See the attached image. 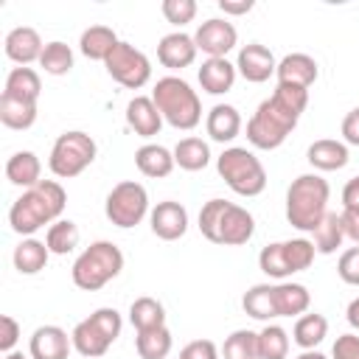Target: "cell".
Wrapping results in <instances>:
<instances>
[{
	"label": "cell",
	"instance_id": "1",
	"mask_svg": "<svg viewBox=\"0 0 359 359\" xmlns=\"http://www.w3.org/2000/svg\"><path fill=\"white\" fill-rule=\"evenodd\" d=\"M306 104H309L306 87L278 84L275 93L266 101H261L252 118L247 121V140L264 151L278 149L289 137V132L297 126Z\"/></svg>",
	"mask_w": 359,
	"mask_h": 359
},
{
	"label": "cell",
	"instance_id": "2",
	"mask_svg": "<svg viewBox=\"0 0 359 359\" xmlns=\"http://www.w3.org/2000/svg\"><path fill=\"white\" fill-rule=\"evenodd\" d=\"M67 205V194L56 180H42L34 188L22 191V196L8 210V224L20 236H34L39 227L59 222Z\"/></svg>",
	"mask_w": 359,
	"mask_h": 359
},
{
	"label": "cell",
	"instance_id": "3",
	"mask_svg": "<svg viewBox=\"0 0 359 359\" xmlns=\"http://www.w3.org/2000/svg\"><path fill=\"white\" fill-rule=\"evenodd\" d=\"M331 188L320 174H300L286 188V219L300 233H314L328 213Z\"/></svg>",
	"mask_w": 359,
	"mask_h": 359
},
{
	"label": "cell",
	"instance_id": "4",
	"mask_svg": "<svg viewBox=\"0 0 359 359\" xmlns=\"http://www.w3.org/2000/svg\"><path fill=\"white\" fill-rule=\"evenodd\" d=\"M151 101L160 109L163 121H168L174 129H185L188 132V129H194L202 121L199 95L180 76H163V79H157V84L151 90Z\"/></svg>",
	"mask_w": 359,
	"mask_h": 359
},
{
	"label": "cell",
	"instance_id": "5",
	"mask_svg": "<svg viewBox=\"0 0 359 359\" xmlns=\"http://www.w3.org/2000/svg\"><path fill=\"white\" fill-rule=\"evenodd\" d=\"M123 269V252L118 244L112 241H93L73 264L70 275L73 283L84 292H95L101 286H107L112 278H118Z\"/></svg>",
	"mask_w": 359,
	"mask_h": 359
},
{
	"label": "cell",
	"instance_id": "6",
	"mask_svg": "<svg viewBox=\"0 0 359 359\" xmlns=\"http://www.w3.org/2000/svg\"><path fill=\"white\" fill-rule=\"evenodd\" d=\"M216 171L227 182V188L238 196H258L266 188V171L261 160L241 146L224 149L216 157Z\"/></svg>",
	"mask_w": 359,
	"mask_h": 359
},
{
	"label": "cell",
	"instance_id": "7",
	"mask_svg": "<svg viewBox=\"0 0 359 359\" xmlns=\"http://www.w3.org/2000/svg\"><path fill=\"white\" fill-rule=\"evenodd\" d=\"M121 328H123L121 314H118L115 309L104 306V309H95L87 320H81V323L73 328L70 339H73V348H76L81 356L98 359V356H104V353L109 351V345L121 337Z\"/></svg>",
	"mask_w": 359,
	"mask_h": 359
},
{
	"label": "cell",
	"instance_id": "8",
	"mask_svg": "<svg viewBox=\"0 0 359 359\" xmlns=\"http://www.w3.org/2000/svg\"><path fill=\"white\" fill-rule=\"evenodd\" d=\"M95 151H98L95 140L87 132L73 129V132H65V135L56 137V143L50 149V157H48V165L59 180H73L87 165H93Z\"/></svg>",
	"mask_w": 359,
	"mask_h": 359
},
{
	"label": "cell",
	"instance_id": "9",
	"mask_svg": "<svg viewBox=\"0 0 359 359\" xmlns=\"http://www.w3.org/2000/svg\"><path fill=\"white\" fill-rule=\"evenodd\" d=\"M104 213L115 227H135L143 222V216L149 213V194L140 182L135 180H123L118 182L104 202Z\"/></svg>",
	"mask_w": 359,
	"mask_h": 359
},
{
	"label": "cell",
	"instance_id": "10",
	"mask_svg": "<svg viewBox=\"0 0 359 359\" xmlns=\"http://www.w3.org/2000/svg\"><path fill=\"white\" fill-rule=\"evenodd\" d=\"M104 67H107V73L121 87H129V90H140L151 79V62H149V56L143 50H137L135 45H129V42H118L115 50L107 56Z\"/></svg>",
	"mask_w": 359,
	"mask_h": 359
},
{
	"label": "cell",
	"instance_id": "11",
	"mask_svg": "<svg viewBox=\"0 0 359 359\" xmlns=\"http://www.w3.org/2000/svg\"><path fill=\"white\" fill-rule=\"evenodd\" d=\"M194 42H196V50L208 53V59H227V53L238 42V34H236L233 22H227L222 17H210L196 28Z\"/></svg>",
	"mask_w": 359,
	"mask_h": 359
},
{
	"label": "cell",
	"instance_id": "12",
	"mask_svg": "<svg viewBox=\"0 0 359 359\" xmlns=\"http://www.w3.org/2000/svg\"><path fill=\"white\" fill-rule=\"evenodd\" d=\"M149 224H151V233L163 241H177L185 236L188 230V210L174 202V199H165V202H157L154 210L149 213Z\"/></svg>",
	"mask_w": 359,
	"mask_h": 359
},
{
	"label": "cell",
	"instance_id": "13",
	"mask_svg": "<svg viewBox=\"0 0 359 359\" xmlns=\"http://www.w3.org/2000/svg\"><path fill=\"white\" fill-rule=\"evenodd\" d=\"M255 233V219L247 208L227 202L224 213H222V224H219V236L216 244H227V247H241L252 238Z\"/></svg>",
	"mask_w": 359,
	"mask_h": 359
},
{
	"label": "cell",
	"instance_id": "14",
	"mask_svg": "<svg viewBox=\"0 0 359 359\" xmlns=\"http://www.w3.org/2000/svg\"><path fill=\"white\" fill-rule=\"evenodd\" d=\"M236 70H238L247 81L261 84V81H266V79L278 70V62H275V56H272V50H269L266 45L250 42V45H244V48L238 50Z\"/></svg>",
	"mask_w": 359,
	"mask_h": 359
},
{
	"label": "cell",
	"instance_id": "15",
	"mask_svg": "<svg viewBox=\"0 0 359 359\" xmlns=\"http://www.w3.org/2000/svg\"><path fill=\"white\" fill-rule=\"evenodd\" d=\"M70 348H73V339L59 325H39L28 342L31 359H67Z\"/></svg>",
	"mask_w": 359,
	"mask_h": 359
},
{
	"label": "cell",
	"instance_id": "16",
	"mask_svg": "<svg viewBox=\"0 0 359 359\" xmlns=\"http://www.w3.org/2000/svg\"><path fill=\"white\" fill-rule=\"evenodd\" d=\"M157 59L168 70H182L196 59V42L185 31H171L157 42Z\"/></svg>",
	"mask_w": 359,
	"mask_h": 359
},
{
	"label": "cell",
	"instance_id": "17",
	"mask_svg": "<svg viewBox=\"0 0 359 359\" xmlns=\"http://www.w3.org/2000/svg\"><path fill=\"white\" fill-rule=\"evenodd\" d=\"M6 56L11 59V62H17L20 67H28L31 62H39V56H42V50H45V45H42V36L34 31V28H28V25H17V28H11L8 34H6Z\"/></svg>",
	"mask_w": 359,
	"mask_h": 359
},
{
	"label": "cell",
	"instance_id": "18",
	"mask_svg": "<svg viewBox=\"0 0 359 359\" xmlns=\"http://www.w3.org/2000/svg\"><path fill=\"white\" fill-rule=\"evenodd\" d=\"M317 62L309 56V53H286L280 62H278V84H294V87H311L317 81Z\"/></svg>",
	"mask_w": 359,
	"mask_h": 359
},
{
	"label": "cell",
	"instance_id": "19",
	"mask_svg": "<svg viewBox=\"0 0 359 359\" xmlns=\"http://www.w3.org/2000/svg\"><path fill=\"white\" fill-rule=\"evenodd\" d=\"M126 123L135 135L140 137H154L160 135V126H163V115L160 109L154 107L151 98L146 95H135L129 104H126Z\"/></svg>",
	"mask_w": 359,
	"mask_h": 359
},
{
	"label": "cell",
	"instance_id": "20",
	"mask_svg": "<svg viewBox=\"0 0 359 359\" xmlns=\"http://www.w3.org/2000/svg\"><path fill=\"white\" fill-rule=\"evenodd\" d=\"M205 129H208L210 140H216V143H230V140H236L238 132H241V115H238V109H236L233 104H216V107L208 112V118H205Z\"/></svg>",
	"mask_w": 359,
	"mask_h": 359
},
{
	"label": "cell",
	"instance_id": "21",
	"mask_svg": "<svg viewBox=\"0 0 359 359\" xmlns=\"http://www.w3.org/2000/svg\"><path fill=\"white\" fill-rule=\"evenodd\" d=\"M236 73H238L236 65L227 62V59H205L196 76H199V84H202L205 93H210V95H222V93L233 90V84H236Z\"/></svg>",
	"mask_w": 359,
	"mask_h": 359
},
{
	"label": "cell",
	"instance_id": "22",
	"mask_svg": "<svg viewBox=\"0 0 359 359\" xmlns=\"http://www.w3.org/2000/svg\"><path fill=\"white\" fill-rule=\"evenodd\" d=\"M135 165L143 177H151V180H160V177H168L171 168L177 165L174 163V151H168L165 146L160 143H146L135 151Z\"/></svg>",
	"mask_w": 359,
	"mask_h": 359
},
{
	"label": "cell",
	"instance_id": "23",
	"mask_svg": "<svg viewBox=\"0 0 359 359\" xmlns=\"http://www.w3.org/2000/svg\"><path fill=\"white\" fill-rule=\"evenodd\" d=\"M306 160H309L317 171H337V168H345V165H348V146L339 143V140L323 137V140H314V143L309 146Z\"/></svg>",
	"mask_w": 359,
	"mask_h": 359
},
{
	"label": "cell",
	"instance_id": "24",
	"mask_svg": "<svg viewBox=\"0 0 359 359\" xmlns=\"http://www.w3.org/2000/svg\"><path fill=\"white\" fill-rule=\"evenodd\" d=\"M118 34L109 28V25H90L81 31V39H79V50L87 56V59H95V62H107V56L115 50L118 45Z\"/></svg>",
	"mask_w": 359,
	"mask_h": 359
},
{
	"label": "cell",
	"instance_id": "25",
	"mask_svg": "<svg viewBox=\"0 0 359 359\" xmlns=\"http://www.w3.org/2000/svg\"><path fill=\"white\" fill-rule=\"evenodd\" d=\"M39 174H42V163L34 151H14L6 163V177L17 188H25V191L34 188L36 182H42Z\"/></svg>",
	"mask_w": 359,
	"mask_h": 359
},
{
	"label": "cell",
	"instance_id": "26",
	"mask_svg": "<svg viewBox=\"0 0 359 359\" xmlns=\"http://www.w3.org/2000/svg\"><path fill=\"white\" fill-rule=\"evenodd\" d=\"M275 294V311L278 317H294V314H306L309 306H311V294L303 283H292V280H283L272 289Z\"/></svg>",
	"mask_w": 359,
	"mask_h": 359
},
{
	"label": "cell",
	"instance_id": "27",
	"mask_svg": "<svg viewBox=\"0 0 359 359\" xmlns=\"http://www.w3.org/2000/svg\"><path fill=\"white\" fill-rule=\"evenodd\" d=\"M48 258H50V250L39 238H22L14 247V269L20 275H36V272H42L45 264H48Z\"/></svg>",
	"mask_w": 359,
	"mask_h": 359
},
{
	"label": "cell",
	"instance_id": "28",
	"mask_svg": "<svg viewBox=\"0 0 359 359\" xmlns=\"http://www.w3.org/2000/svg\"><path fill=\"white\" fill-rule=\"evenodd\" d=\"M272 289H275V286H269V283H255V286H250V289L244 292V297H241V309H244L252 320H261V323L275 320L278 311H275V294H272Z\"/></svg>",
	"mask_w": 359,
	"mask_h": 359
},
{
	"label": "cell",
	"instance_id": "29",
	"mask_svg": "<svg viewBox=\"0 0 359 359\" xmlns=\"http://www.w3.org/2000/svg\"><path fill=\"white\" fill-rule=\"evenodd\" d=\"M39 93H42V81H39V73L36 70H31V67H14L6 76L3 95L20 98V101H36Z\"/></svg>",
	"mask_w": 359,
	"mask_h": 359
},
{
	"label": "cell",
	"instance_id": "30",
	"mask_svg": "<svg viewBox=\"0 0 359 359\" xmlns=\"http://www.w3.org/2000/svg\"><path fill=\"white\" fill-rule=\"evenodd\" d=\"M328 334V320L317 311L311 314H300L294 328H292V337H294V345H300L303 351H314Z\"/></svg>",
	"mask_w": 359,
	"mask_h": 359
},
{
	"label": "cell",
	"instance_id": "31",
	"mask_svg": "<svg viewBox=\"0 0 359 359\" xmlns=\"http://www.w3.org/2000/svg\"><path fill=\"white\" fill-rule=\"evenodd\" d=\"M0 121L8 129H31L36 121V101H20L11 95H0Z\"/></svg>",
	"mask_w": 359,
	"mask_h": 359
},
{
	"label": "cell",
	"instance_id": "32",
	"mask_svg": "<svg viewBox=\"0 0 359 359\" xmlns=\"http://www.w3.org/2000/svg\"><path fill=\"white\" fill-rule=\"evenodd\" d=\"M171 331L165 325L160 328H149V331H137L135 337V351L140 359H165L171 353Z\"/></svg>",
	"mask_w": 359,
	"mask_h": 359
},
{
	"label": "cell",
	"instance_id": "33",
	"mask_svg": "<svg viewBox=\"0 0 359 359\" xmlns=\"http://www.w3.org/2000/svg\"><path fill=\"white\" fill-rule=\"evenodd\" d=\"M174 163L185 171H202L210 163V149L202 137H182L174 146Z\"/></svg>",
	"mask_w": 359,
	"mask_h": 359
},
{
	"label": "cell",
	"instance_id": "34",
	"mask_svg": "<svg viewBox=\"0 0 359 359\" xmlns=\"http://www.w3.org/2000/svg\"><path fill=\"white\" fill-rule=\"evenodd\" d=\"M129 323L135 325V331L160 328V325H165V309L154 297H137L129 306Z\"/></svg>",
	"mask_w": 359,
	"mask_h": 359
},
{
	"label": "cell",
	"instance_id": "35",
	"mask_svg": "<svg viewBox=\"0 0 359 359\" xmlns=\"http://www.w3.org/2000/svg\"><path fill=\"white\" fill-rule=\"evenodd\" d=\"M45 244L53 255H67L79 247V224L70 222V219H59L48 227L45 233Z\"/></svg>",
	"mask_w": 359,
	"mask_h": 359
},
{
	"label": "cell",
	"instance_id": "36",
	"mask_svg": "<svg viewBox=\"0 0 359 359\" xmlns=\"http://www.w3.org/2000/svg\"><path fill=\"white\" fill-rule=\"evenodd\" d=\"M342 241H345V230H342L339 213H325V219L314 230V250L323 255H331L337 252V247H342Z\"/></svg>",
	"mask_w": 359,
	"mask_h": 359
},
{
	"label": "cell",
	"instance_id": "37",
	"mask_svg": "<svg viewBox=\"0 0 359 359\" xmlns=\"http://www.w3.org/2000/svg\"><path fill=\"white\" fill-rule=\"evenodd\" d=\"M289 356V334L275 325L266 323L258 331V359H286Z\"/></svg>",
	"mask_w": 359,
	"mask_h": 359
},
{
	"label": "cell",
	"instance_id": "38",
	"mask_svg": "<svg viewBox=\"0 0 359 359\" xmlns=\"http://www.w3.org/2000/svg\"><path fill=\"white\" fill-rule=\"evenodd\" d=\"M39 67L50 76H65L73 70V50L70 45L53 39V42H45V50L39 56Z\"/></svg>",
	"mask_w": 359,
	"mask_h": 359
},
{
	"label": "cell",
	"instance_id": "39",
	"mask_svg": "<svg viewBox=\"0 0 359 359\" xmlns=\"http://www.w3.org/2000/svg\"><path fill=\"white\" fill-rule=\"evenodd\" d=\"M224 359H258V334L238 328L224 339Z\"/></svg>",
	"mask_w": 359,
	"mask_h": 359
},
{
	"label": "cell",
	"instance_id": "40",
	"mask_svg": "<svg viewBox=\"0 0 359 359\" xmlns=\"http://www.w3.org/2000/svg\"><path fill=\"white\" fill-rule=\"evenodd\" d=\"M258 266L261 272H266L269 278H289L292 269H289V261H286V252H283V241H275V244H266L261 252H258Z\"/></svg>",
	"mask_w": 359,
	"mask_h": 359
},
{
	"label": "cell",
	"instance_id": "41",
	"mask_svg": "<svg viewBox=\"0 0 359 359\" xmlns=\"http://www.w3.org/2000/svg\"><path fill=\"white\" fill-rule=\"evenodd\" d=\"M283 252H286L289 269L294 275V272H303L311 266L317 250H314V241H309V238H289V241H283Z\"/></svg>",
	"mask_w": 359,
	"mask_h": 359
},
{
	"label": "cell",
	"instance_id": "42",
	"mask_svg": "<svg viewBox=\"0 0 359 359\" xmlns=\"http://www.w3.org/2000/svg\"><path fill=\"white\" fill-rule=\"evenodd\" d=\"M224 208H227V199H210L199 210V233L213 244H216V236H219V224H222Z\"/></svg>",
	"mask_w": 359,
	"mask_h": 359
},
{
	"label": "cell",
	"instance_id": "43",
	"mask_svg": "<svg viewBox=\"0 0 359 359\" xmlns=\"http://www.w3.org/2000/svg\"><path fill=\"white\" fill-rule=\"evenodd\" d=\"M160 11L171 25H185L196 17V3L194 0H163Z\"/></svg>",
	"mask_w": 359,
	"mask_h": 359
},
{
	"label": "cell",
	"instance_id": "44",
	"mask_svg": "<svg viewBox=\"0 0 359 359\" xmlns=\"http://www.w3.org/2000/svg\"><path fill=\"white\" fill-rule=\"evenodd\" d=\"M337 272H339V278H342L345 283L359 286V244H356V247H348V250L339 255Z\"/></svg>",
	"mask_w": 359,
	"mask_h": 359
},
{
	"label": "cell",
	"instance_id": "45",
	"mask_svg": "<svg viewBox=\"0 0 359 359\" xmlns=\"http://www.w3.org/2000/svg\"><path fill=\"white\" fill-rule=\"evenodd\" d=\"M180 359H219V348L210 339H194L180 351Z\"/></svg>",
	"mask_w": 359,
	"mask_h": 359
},
{
	"label": "cell",
	"instance_id": "46",
	"mask_svg": "<svg viewBox=\"0 0 359 359\" xmlns=\"http://www.w3.org/2000/svg\"><path fill=\"white\" fill-rule=\"evenodd\" d=\"M17 339H20V323L11 314H3L0 317V351L11 353L14 345H17Z\"/></svg>",
	"mask_w": 359,
	"mask_h": 359
},
{
	"label": "cell",
	"instance_id": "47",
	"mask_svg": "<svg viewBox=\"0 0 359 359\" xmlns=\"http://www.w3.org/2000/svg\"><path fill=\"white\" fill-rule=\"evenodd\" d=\"M334 359H359V337L356 334H342L337 337L334 348H331Z\"/></svg>",
	"mask_w": 359,
	"mask_h": 359
},
{
	"label": "cell",
	"instance_id": "48",
	"mask_svg": "<svg viewBox=\"0 0 359 359\" xmlns=\"http://www.w3.org/2000/svg\"><path fill=\"white\" fill-rule=\"evenodd\" d=\"M342 137L351 146H359V107H353L345 118H342Z\"/></svg>",
	"mask_w": 359,
	"mask_h": 359
},
{
	"label": "cell",
	"instance_id": "49",
	"mask_svg": "<svg viewBox=\"0 0 359 359\" xmlns=\"http://www.w3.org/2000/svg\"><path fill=\"white\" fill-rule=\"evenodd\" d=\"M339 219H342L345 238H351L353 244H359V208H345L339 213Z\"/></svg>",
	"mask_w": 359,
	"mask_h": 359
},
{
	"label": "cell",
	"instance_id": "50",
	"mask_svg": "<svg viewBox=\"0 0 359 359\" xmlns=\"http://www.w3.org/2000/svg\"><path fill=\"white\" fill-rule=\"evenodd\" d=\"M342 205L345 208H359V177L348 180L342 188Z\"/></svg>",
	"mask_w": 359,
	"mask_h": 359
},
{
	"label": "cell",
	"instance_id": "51",
	"mask_svg": "<svg viewBox=\"0 0 359 359\" xmlns=\"http://www.w3.org/2000/svg\"><path fill=\"white\" fill-rule=\"evenodd\" d=\"M219 8L224 14H247L252 11V0H219Z\"/></svg>",
	"mask_w": 359,
	"mask_h": 359
},
{
	"label": "cell",
	"instance_id": "52",
	"mask_svg": "<svg viewBox=\"0 0 359 359\" xmlns=\"http://www.w3.org/2000/svg\"><path fill=\"white\" fill-rule=\"evenodd\" d=\"M345 317H348L351 328H356V331H359V297H353V300L348 303V311H345Z\"/></svg>",
	"mask_w": 359,
	"mask_h": 359
},
{
	"label": "cell",
	"instance_id": "53",
	"mask_svg": "<svg viewBox=\"0 0 359 359\" xmlns=\"http://www.w3.org/2000/svg\"><path fill=\"white\" fill-rule=\"evenodd\" d=\"M297 359H328V356H323L320 351H303Z\"/></svg>",
	"mask_w": 359,
	"mask_h": 359
},
{
	"label": "cell",
	"instance_id": "54",
	"mask_svg": "<svg viewBox=\"0 0 359 359\" xmlns=\"http://www.w3.org/2000/svg\"><path fill=\"white\" fill-rule=\"evenodd\" d=\"M3 359H28V356H25L22 351H11V353H6Z\"/></svg>",
	"mask_w": 359,
	"mask_h": 359
}]
</instances>
